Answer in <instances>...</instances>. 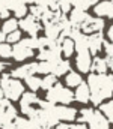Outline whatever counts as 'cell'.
Masks as SVG:
<instances>
[{"mask_svg": "<svg viewBox=\"0 0 113 129\" xmlns=\"http://www.w3.org/2000/svg\"><path fill=\"white\" fill-rule=\"evenodd\" d=\"M87 86L91 89V102L101 105L103 101L113 96V74H91Z\"/></svg>", "mask_w": 113, "mask_h": 129, "instance_id": "cell-1", "label": "cell"}, {"mask_svg": "<svg viewBox=\"0 0 113 129\" xmlns=\"http://www.w3.org/2000/svg\"><path fill=\"white\" fill-rule=\"evenodd\" d=\"M0 87L5 92V98L9 99L11 102L21 99V96L24 95V86L20 80L12 78L11 74H5L0 80Z\"/></svg>", "mask_w": 113, "mask_h": 129, "instance_id": "cell-2", "label": "cell"}, {"mask_svg": "<svg viewBox=\"0 0 113 129\" xmlns=\"http://www.w3.org/2000/svg\"><path fill=\"white\" fill-rule=\"evenodd\" d=\"M45 101H48L53 105H70L74 101V93L70 90V87H65L62 83H56L50 90H47Z\"/></svg>", "mask_w": 113, "mask_h": 129, "instance_id": "cell-3", "label": "cell"}, {"mask_svg": "<svg viewBox=\"0 0 113 129\" xmlns=\"http://www.w3.org/2000/svg\"><path fill=\"white\" fill-rule=\"evenodd\" d=\"M33 56V48L30 44V38L27 39H21L20 42H17L12 47V57L15 62H23L29 57Z\"/></svg>", "mask_w": 113, "mask_h": 129, "instance_id": "cell-4", "label": "cell"}, {"mask_svg": "<svg viewBox=\"0 0 113 129\" xmlns=\"http://www.w3.org/2000/svg\"><path fill=\"white\" fill-rule=\"evenodd\" d=\"M104 29V20L100 17H91L87 15V18L84 20V23L80 26V30L84 35H92V33H101Z\"/></svg>", "mask_w": 113, "mask_h": 129, "instance_id": "cell-5", "label": "cell"}, {"mask_svg": "<svg viewBox=\"0 0 113 129\" xmlns=\"http://www.w3.org/2000/svg\"><path fill=\"white\" fill-rule=\"evenodd\" d=\"M20 23V27H21V30L26 33H29L30 35V38H36L38 32L41 30V23H39V20H36L33 15H27V17H24L21 21H18Z\"/></svg>", "mask_w": 113, "mask_h": 129, "instance_id": "cell-6", "label": "cell"}, {"mask_svg": "<svg viewBox=\"0 0 113 129\" xmlns=\"http://www.w3.org/2000/svg\"><path fill=\"white\" fill-rule=\"evenodd\" d=\"M92 60L94 59H92V54L89 53V50L87 51H80V53H77V57H75V66L80 72L87 74L92 68Z\"/></svg>", "mask_w": 113, "mask_h": 129, "instance_id": "cell-7", "label": "cell"}, {"mask_svg": "<svg viewBox=\"0 0 113 129\" xmlns=\"http://www.w3.org/2000/svg\"><path fill=\"white\" fill-rule=\"evenodd\" d=\"M35 74H38V63H27V64H23V66L17 68V69H14L11 72V77L17 78V80H20V78L26 80L27 77L35 75Z\"/></svg>", "mask_w": 113, "mask_h": 129, "instance_id": "cell-8", "label": "cell"}, {"mask_svg": "<svg viewBox=\"0 0 113 129\" xmlns=\"http://www.w3.org/2000/svg\"><path fill=\"white\" fill-rule=\"evenodd\" d=\"M56 114L59 122H65V123L77 119V110L68 105H56Z\"/></svg>", "mask_w": 113, "mask_h": 129, "instance_id": "cell-9", "label": "cell"}, {"mask_svg": "<svg viewBox=\"0 0 113 129\" xmlns=\"http://www.w3.org/2000/svg\"><path fill=\"white\" fill-rule=\"evenodd\" d=\"M94 12L97 17L103 18H113V2H109V0H101L100 3L95 5L94 8Z\"/></svg>", "mask_w": 113, "mask_h": 129, "instance_id": "cell-10", "label": "cell"}, {"mask_svg": "<svg viewBox=\"0 0 113 129\" xmlns=\"http://www.w3.org/2000/svg\"><path fill=\"white\" fill-rule=\"evenodd\" d=\"M104 45V39H103V35L101 33H92L87 36V47H89V53L97 56L101 48Z\"/></svg>", "mask_w": 113, "mask_h": 129, "instance_id": "cell-11", "label": "cell"}, {"mask_svg": "<svg viewBox=\"0 0 113 129\" xmlns=\"http://www.w3.org/2000/svg\"><path fill=\"white\" fill-rule=\"evenodd\" d=\"M87 125H89V129H109L110 122L106 119V116L101 111L95 110V113H94V116H92V119L89 120Z\"/></svg>", "mask_w": 113, "mask_h": 129, "instance_id": "cell-12", "label": "cell"}, {"mask_svg": "<svg viewBox=\"0 0 113 129\" xmlns=\"http://www.w3.org/2000/svg\"><path fill=\"white\" fill-rule=\"evenodd\" d=\"M74 99L80 104H87L91 101V89H89L87 83H81L78 87H75Z\"/></svg>", "mask_w": 113, "mask_h": 129, "instance_id": "cell-13", "label": "cell"}, {"mask_svg": "<svg viewBox=\"0 0 113 129\" xmlns=\"http://www.w3.org/2000/svg\"><path fill=\"white\" fill-rule=\"evenodd\" d=\"M87 18V14H86V11H81V9H78V8H74V9H71V14H70V23L73 24V27H78L80 29V26L84 23V20Z\"/></svg>", "mask_w": 113, "mask_h": 129, "instance_id": "cell-14", "label": "cell"}, {"mask_svg": "<svg viewBox=\"0 0 113 129\" xmlns=\"http://www.w3.org/2000/svg\"><path fill=\"white\" fill-rule=\"evenodd\" d=\"M44 33H45V38L51 39V41H57L59 36H60V27L57 23L54 21H50V23H45L44 24Z\"/></svg>", "mask_w": 113, "mask_h": 129, "instance_id": "cell-15", "label": "cell"}, {"mask_svg": "<svg viewBox=\"0 0 113 129\" xmlns=\"http://www.w3.org/2000/svg\"><path fill=\"white\" fill-rule=\"evenodd\" d=\"M11 11L15 14V17H17V18H21V20H23L24 17H27V12H29L27 5H26V2H24V0H12Z\"/></svg>", "mask_w": 113, "mask_h": 129, "instance_id": "cell-16", "label": "cell"}, {"mask_svg": "<svg viewBox=\"0 0 113 129\" xmlns=\"http://www.w3.org/2000/svg\"><path fill=\"white\" fill-rule=\"evenodd\" d=\"M60 42V50H62V54L65 57H71L74 54L75 50V44L71 38H65V39H57Z\"/></svg>", "mask_w": 113, "mask_h": 129, "instance_id": "cell-17", "label": "cell"}, {"mask_svg": "<svg viewBox=\"0 0 113 129\" xmlns=\"http://www.w3.org/2000/svg\"><path fill=\"white\" fill-rule=\"evenodd\" d=\"M91 71H94V74H107L109 68L106 63V59H101V57H95L92 60V68Z\"/></svg>", "mask_w": 113, "mask_h": 129, "instance_id": "cell-18", "label": "cell"}, {"mask_svg": "<svg viewBox=\"0 0 113 129\" xmlns=\"http://www.w3.org/2000/svg\"><path fill=\"white\" fill-rule=\"evenodd\" d=\"M81 83H83L81 75L77 74V72H74V71L68 72L66 77H65V84H66V87H78Z\"/></svg>", "mask_w": 113, "mask_h": 129, "instance_id": "cell-19", "label": "cell"}, {"mask_svg": "<svg viewBox=\"0 0 113 129\" xmlns=\"http://www.w3.org/2000/svg\"><path fill=\"white\" fill-rule=\"evenodd\" d=\"M68 72H71V64L70 62L65 59H62L59 63L56 64V68H54V72H53V75H56V77H60V75H65V74H68Z\"/></svg>", "mask_w": 113, "mask_h": 129, "instance_id": "cell-20", "label": "cell"}, {"mask_svg": "<svg viewBox=\"0 0 113 129\" xmlns=\"http://www.w3.org/2000/svg\"><path fill=\"white\" fill-rule=\"evenodd\" d=\"M18 26H20V23L17 21V18H8V20H5V23L2 26V32L5 35H9V33L15 32Z\"/></svg>", "mask_w": 113, "mask_h": 129, "instance_id": "cell-21", "label": "cell"}, {"mask_svg": "<svg viewBox=\"0 0 113 129\" xmlns=\"http://www.w3.org/2000/svg\"><path fill=\"white\" fill-rule=\"evenodd\" d=\"M56 64H57V63H53V62H48V60L41 62V63H38V74L50 75V74H53V72H54Z\"/></svg>", "mask_w": 113, "mask_h": 129, "instance_id": "cell-22", "label": "cell"}, {"mask_svg": "<svg viewBox=\"0 0 113 129\" xmlns=\"http://www.w3.org/2000/svg\"><path fill=\"white\" fill-rule=\"evenodd\" d=\"M100 111L106 116V119L109 122L113 123V101H109V102H103L101 107H100Z\"/></svg>", "mask_w": 113, "mask_h": 129, "instance_id": "cell-23", "label": "cell"}, {"mask_svg": "<svg viewBox=\"0 0 113 129\" xmlns=\"http://www.w3.org/2000/svg\"><path fill=\"white\" fill-rule=\"evenodd\" d=\"M41 83H42V80L39 77H36V75H30V77L26 78V84H27V87L32 92H36V90L41 89Z\"/></svg>", "mask_w": 113, "mask_h": 129, "instance_id": "cell-24", "label": "cell"}, {"mask_svg": "<svg viewBox=\"0 0 113 129\" xmlns=\"http://www.w3.org/2000/svg\"><path fill=\"white\" fill-rule=\"evenodd\" d=\"M14 123H15L17 129H35L32 120L30 119H26V117H17L14 120Z\"/></svg>", "mask_w": 113, "mask_h": 129, "instance_id": "cell-25", "label": "cell"}, {"mask_svg": "<svg viewBox=\"0 0 113 129\" xmlns=\"http://www.w3.org/2000/svg\"><path fill=\"white\" fill-rule=\"evenodd\" d=\"M94 113H95V110H92V108H83L80 111V114H78V119H77L78 123H89V120L92 119Z\"/></svg>", "mask_w": 113, "mask_h": 129, "instance_id": "cell-26", "label": "cell"}, {"mask_svg": "<svg viewBox=\"0 0 113 129\" xmlns=\"http://www.w3.org/2000/svg\"><path fill=\"white\" fill-rule=\"evenodd\" d=\"M57 83V80H56V75H53V74H50V75H45L44 78H42V83H41V89H44V90H50L54 84Z\"/></svg>", "mask_w": 113, "mask_h": 129, "instance_id": "cell-27", "label": "cell"}, {"mask_svg": "<svg viewBox=\"0 0 113 129\" xmlns=\"http://www.w3.org/2000/svg\"><path fill=\"white\" fill-rule=\"evenodd\" d=\"M47 9H48L47 6H41V5H32L29 11H30V15H33L36 20H39V21H41V18H42L44 12H45Z\"/></svg>", "mask_w": 113, "mask_h": 129, "instance_id": "cell-28", "label": "cell"}, {"mask_svg": "<svg viewBox=\"0 0 113 129\" xmlns=\"http://www.w3.org/2000/svg\"><path fill=\"white\" fill-rule=\"evenodd\" d=\"M97 2H98V0H75L74 6L78 8V9H81V11H86V9H89L91 6H95Z\"/></svg>", "mask_w": 113, "mask_h": 129, "instance_id": "cell-29", "label": "cell"}, {"mask_svg": "<svg viewBox=\"0 0 113 129\" xmlns=\"http://www.w3.org/2000/svg\"><path fill=\"white\" fill-rule=\"evenodd\" d=\"M0 57H2V59H9V57H12V47H11V44H8V42L0 44Z\"/></svg>", "mask_w": 113, "mask_h": 129, "instance_id": "cell-30", "label": "cell"}, {"mask_svg": "<svg viewBox=\"0 0 113 129\" xmlns=\"http://www.w3.org/2000/svg\"><path fill=\"white\" fill-rule=\"evenodd\" d=\"M20 41H21V32L20 30H15V32L6 35V42L8 44H17Z\"/></svg>", "mask_w": 113, "mask_h": 129, "instance_id": "cell-31", "label": "cell"}, {"mask_svg": "<svg viewBox=\"0 0 113 129\" xmlns=\"http://www.w3.org/2000/svg\"><path fill=\"white\" fill-rule=\"evenodd\" d=\"M71 8H73L71 0H59V11H60L62 14L70 12V11H71Z\"/></svg>", "mask_w": 113, "mask_h": 129, "instance_id": "cell-32", "label": "cell"}, {"mask_svg": "<svg viewBox=\"0 0 113 129\" xmlns=\"http://www.w3.org/2000/svg\"><path fill=\"white\" fill-rule=\"evenodd\" d=\"M12 6V0H0V14L5 11H9Z\"/></svg>", "mask_w": 113, "mask_h": 129, "instance_id": "cell-33", "label": "cell"}, {"mask_svg": "<svg viewBox=\"0 0 113 129\" xmlns=\"http://www.w3.org/2000/svg\"><path fill=\"white\" fill-rule=\"evenodd\" d=\"M104 51L109 57H113V42H104Z\"/></svg>", "mask_w": 113, "mask_h": 129, "instance_id": "cell-34", "label": "cell"}, {"mask_svg": "<svg viewBox=\"0 0 113 129\" xmlns=\"http://www.w3.org/2000/svg\"><path fill=\"white\" fill-rule=\"evenodd\" d=\"M51 129H71V125H68L65 122H59L54 128H51Z\"/></svg>", "mask_w": 113, "mask_h": 129, "instance_id": "cell-35", "label": "cell"}, {"mask_svg": "<svg viewBox=\"0 0 113 129\" xmlns=\"http://www.w3.org/2000/svg\"><path fill=\"white\" fill-rule=\"evenodd\" d=\"M106 63H107V68H109V71H112L113 72V57H106Z\"/></svg>", "mask_w": 113, "mask_h": 129, "instance_id": "cell-36", "label": "cell"}, {"mask_svg": "<svg viewBox=\"0 0 113 129\" xmlns=\"http://www.w3.org/2000/svg\"><path fill=\"white\" fill-rule=\"evenodd\" d=\"M71 129H89L86 126V123H75V125H71Z\"/></svg>", "mask_w": 113, "mask_h": 129, "instance_id": "cell-37", "label": "cell"}, {"mask_svg": "<svg viewBox=\"0 0 113 129\" xmlns=\"http://www.w3.org/2000/svg\"><path fill=\"white\" fill-rule=\"evenodd\" d=\"M0 18H2V20H8V18H9V11L2 12V14H0Z\"/></svg>", "mask_w": 113, "mask_h": 129, "instance_id": "cell-38", "label": "cell"}, {"mask_svg": "<svg viewBox=\"0 0 113 129\" xmlns=\"http://www.w3.org/2000/svg\"><path fill=\"white\" fill-rule=\"evenodd\" d=\"M107 36H109V39L113 42V26H110V29H109V32H107Z\"/></svg>", "mask_w": 113, "mask_h": 129, "instance_id": "cell-39", "label": "cell"}, {"mask_svg": "<svg viewBox=\"0 0 113 129\" xmlns=\"http://www.w3.org/2000/svg\"><path fill=\"white\" fill-rule=\"evenodd\" d=\"M5 39H6V35L0 30V44H5Z\"/></svg>", "mask_w": 113, "mask_h": 129, "instance_id": "cell-40", "label": "cell"}, {"mask_svg": "<svg viewBox=\"0 0 113 129\" xmlns=\"http://www.w3.org/2000/svg\"><path fill=\"white\" fill-rule=\"evenodd\" d=\"M8 66H9V64L6 63V62H0V72H2L5 68H8Z\"/></svg>", "mask_w": 113, "mask_h": 129, "instance_id": "cell-41", "label": "cell"}, {"mask_svg": "<svg viewBox=\"0 0 113 129\" xmlns=\"http://www.w3.org/2000/svg\"><path fill=\"white\" fill-rule=\"evenodd\" d=\"M3 98H5V92H3V89L0 87V101H2Z\"/></svg>", "mask_w": 113, "mask_h": 129, "instance_id": "cell-42", "label": "cell"}, {"mask_svg": "<svg viewBox=\"0 0 113 129\" xmlns=\"http://www.w3.org/2000/svg\"><path fill=\"white\" fill-rule=\"evenodd\" d=\"M74 2H75V0H71V3H73V6H74Z\"/></svg>", "mask_w": 113, "mask_h": 129, "instance_id": "cell-43", "label": "cell"}]
</instances>
